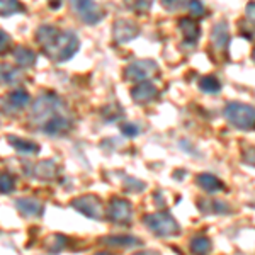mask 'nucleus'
I'll return each mask as SVG.
<instances>
[{
	"label": "nucleus",
	"mask_w": 255,
	"mask_h": 255,
	"mask_svg": "<svg viewBox=\"0 0 255 255\" xmlns=\"http://www.w3.org/2000/svg\"><path fill=\"white\" fill-rule=\"evenodd\" d=\"M157 97H158V89H157V85L151 84V82H141V84H136L131 89V99H133V102H136L139 106L150 104V102H153Z\"/></svg>",
	"instance_id": "obj_11"
},
{
	"label": "nucleus",
	"mask_w": 255,
	"mask_h": 255,
	"mask_svg": "<svg viewBox=\"0 0 255 255\" xmlns=\"http://www.w3.org/2000/svg\"><path fill=\"white\" fill-rule=\"evenodd\" d=\"M146 228H150L157 237L162 238H170V237H179L180 235V225L177 223V220L170 213L167 211H158L151 213L143 218Z\"/></svg>",
	"instance_id": "obj_4"
},
{
	"label": "nucleus",
	"mask_w": 255,
	"mask_h": 255,
	"mask_svg": "<svg viewBox=\"0 0 255 255\" xmlns=\"http://www.w3.org/2000/svg\"><path fill=\"white\" fill-rule=\"evenodd\" d=\"M12 46V39L10 36L7 34L5 31L0 29V55H3V53H7Z\"/></svg>",
	"instance_id": "obj_29"
},
{
	"label": "nucleus",
	"mask_w": 255,
	"mask_h": 255,
	"mask_svg": "<svg viewBox=\"0 0 255 255\" xmlns=\"http://www.w3.org/2000/svg\"><path fill=\"white\" fill-rule=\"evenodd\" d=\"M14 60H15V63L20 65L22 68H31V67H34L38 56H36V53L32 51L31 48L17 46L14 49Z\"/></svg>",
	"instance_id": "obj_20"
},
{
	"label": "nucleus",
	"mask_w": 255,
	"mask_h": 255,
	"mask_svg": "<svg viewBox=\"0 0 255 255\" xmlns=\"http://www.w3.org/2000/svg\"><path fill=\"white\" fill-rule=\"evenodd\" d=\"M27 175L34 177L38 180H55L60 175V165L55 160H41L38 163H29V167L24 168Z\"/></svg>",
	"instance_id": "obj_9"
},
{
	"label": "nucleus",
	"mask_w": 255,
	"mask_h": 255,
	"mask_svg": "<svg viewBox=\"0 0 255 255\" xmlns=\"http://www.w3.org/2000/svg\"><path fill=\"white\" fill-rule=\"evenodd\" d=\"M31 119L49 136H65L73 129V118L55 92H41L31 108Z\"/></svg>",
	"instance_id": "obj_1"
},
{
	"label": "nucleus",
	"mask_w": 255,
	"mask_h": 255,
	"mask_svg": "<svg viewBox=\"0 0 255 255\" xmlns=\"http://www.w3.org/2000/svg\"><path fill=\"white\" fill-rule=\"evenodd\" d=\"M14 204H15V209H17L20 215L26 216V218L41 216L44 211L43 203L38 199H34V197H17Z\"/></svg>",
	"instance_id": "obj_12"
},
{
	"label": "nucleus",
	"mask_w": 255,
	"mask_h": 255,
	"mask_svg": "<svg viewBox=\"0 0 255 255\" xmlns=\"http://www.w3.org/2000/svg\"><path fill=\"white\" fill-rule=\"evenodd\" d=\"M160 73L157 61L153 60H136L129 63L125 68V79L133 84H141V82H150L153 77Z\"/></svg>",
	"instance_id": "obj_5"
},
{
	"label": "nucleus",
	"mask_w": 255,
	"mask_h": 255,
	"mask_svg": "<svg viewBox=\"0 0 255 255\" xmlns=\"http://www.w3.org/2000/svg\"><path fill=\"white\" fill-rule=\"evenodd\" d=\"M118 106H109V108H106L104 111H102V114H104V118H106V121H116V119H119L123 116V111L119 109L114 113V109H116Z\"/></svg>",
	"instance_id": "obj_31"
},
{
	"label": "nucleus",
	"mask_w": 255,
	"mask_h": 255,
	"mask_svg": "<svg viewBox=\"0 0 255 255\" xmlns=\"http://www.w3.org/2000/svg\"><path fill=\"white\" fill-rule=\"evenodd\" d=\"M108 218L114 225L128 226L131 225V218H133V206L129 201L123 199V197H113L109 201L108 208Z\"/></svg>",
	"instance_id": "obj_7"
},
{
	"label": "nucleus",
	"mask_w": 255,
	"mask_h": 255,
	"mask_svg": "<svg viewBox=\"0 0 255 255\" xmlns=\"http://www.w3.org/2000/svg\"><path fill=\"white\" fill-rule=\"evenodd\" d=\"M252 58H254V61H255V46H254V49H252Z\"/></svg>",
	"instance_id": "obj_37"
},
{
	"label": "nucleus",
	"mask_w": 255,
	"mask_h": 255,
	"mask_svg": "<svg viewBox=\"0 0 255 255\" xmlns=\"http://www.w3.org/2000/svg\"><path fill=\"white\" fill-rule=\"evenodd\" d=\"M139 34V27L131 19H118L113 24V39L118 44H125L133 41Z\"/></svg>",
	"instance_id": "obj_10"
},
{
	"label": "nucleus",
	"mask_w": 255,
	"mask_h": 255,
	"mask_svg": "<svg viewBox=\"0 0 255 255\" xmlns=\"http://www.w3.org/2000/svg\"><path fill=\"white\" fill-rule=\"evenodd\" d=\"M204 213H215V215H226L230 213V206L223 201H204L203 206H199Z\"/></svg>",
	"instance_id": "obj_24"
},
{
	"label": "nucleus",
	"mask_w": 255,
	"mask_h": 255,
	"mask_svg": "<svg viewBox=\"0 0 255 255\" xmlns=\"http://www.w3.org/2000/svg\"><path fill=\"white\" fill-rule=\"evenodd\" d=\"M15 189V177L9 172H0V194H10Z\"/></svg>",
	"instance_id": "obj_26"
},
{
	"label": "nucleus",
	"mask_w": 255,
	"mask_h": 255,
	"mask_svg": "<svg viewBox=\"0 0 255 255\" xmlns=\"http://www.w3.org/2000/svg\"><path fill=\"white\" fill-rule=\"evenodd\" d=\"M244 160H245V163L255 167V146L245 148V150H244Z\"/></svg>",
	"instance_id": "obj_32"
},
{
	"label": "nucleus",
	"mask_w": 255,
	"mask_h": 255,
	"mask_svg": "<svg viewBox=\"0 0 255 255\" xmlns=\"http://www.w3.org/2000/svg\"><path fill=\"white\" fill-rule=\"evenodd\" d=\"M199 89H201V92H204V94H218L221 90V82L213 75L203 77V79L199 80Z\"/></svg>",
	"instance_id": "obj_23"
},
{
	"label": "nucleus",
	"mask_w": 255,
	"mask_h": 255,
	"mask_svg": "<svg viewBox=\"0 0 255 255\" xmlns=\"http://www.w3.org/2000/svg\"><path fill=\"white\" fill-rule=\"evenodd\" d=\"M119 128H121V133L128 138H134L139 133V128L136 125H133V123H121Z\"/></svg>",
	"instance_id": "obj_28"
},
{
	"label": "nucleus",
	"mask_w": 255,
	"mask_h": 255,
	"mask_svg": "<svg viewBox=\"0 0 255 255\" xmlns=\"http://www.w3.org/2000/svg\"><path fill=\"white\" fill-rule=\"evenodd\" d=\"M125 189L129 192H141L145 189V182L134 179V177H126L125 179Z\"/></svg>",
	"instance_id": "obj_27"
},
{
	"label": "nucleus",
	"mask_w": 255,
	"mask_h": 255,
	"mask_svg": "<svg viewBox=\"0 0 255 255\" xmlns=\"http://www.w3.org/2000/svg\"><path fill=\"white\" fill-rule=\"evenodd\" d=\"M134 9L136 10H150L151 9V2H139L134 5Z\"/></svg>",
	"instance_id": "obj_34"
},
{
	"label": "nucleus",
	"mask_w": 255,
	"mask_h": 255,
	"mask_svg": "<svg viewBox=\"0 0 255 255\" xmlns=\"http://www.w3.org/2000/svg\"><path fill=\"white\" fill-rule=\"evenodd\" d=\"M70 206L75 209V211L82 213L84 216L90 218V220H102L106 215L104 204H102L101 197L94 194H84L75 197V199H72Z\"/></svg>",
	"instance_id": "obj_6"
},
{
	"label": "nucleus",
	"mask_w": 255,
	"mask_h": 255,
	"mask_svg": "<svg viewBox=\"0 0 255 255\" xmlns=\"http://www.w3.org/2000/svg\"><path fill=\"white\" fill-rule=\"evenodd\" d=\"M225 119L240 131L255 129V108L245 102H228L223 109Z\"/></svg>",
	"instance_id": "obj_3"
},
{
	"label": "nucleus",
	"mask_w": 255,
	"mask_h": 255,
	"mask_svg": "<svg viewBox=\"0 0 255 255\" xmlns=\"http://www.w3.org/2000/svg\"><path fill=\"white\" fill-rule=\"evenodd\" d=\"M101 244L114 249H131V247H141L143 240L131 235H108L101 238Z\"/></svg>",
	"instance_id": "obj_14"
},
{
	"label": "nucleus",
	"mask_w": 255,
	"mask_h": 255,
	"mask_svg": "<svg viewBox=\"0 0 255 255\" xmlns=\"http://www.w3.org/2000/svg\"><path fill=\"white\" fill-rule=\"evenodd\" d=\"M211 43L218 51H226L230 44V27L226 20H220L213 26L211 31Z\"/></svg>",
	"instance_id": "obj_13"
},
{
	"label": "nucleus",
	"mask_w": 255,
	"mask_h": 255,
	"mask_svg": "<svg viewBox=\"0 0 255 255\" xmlns=\"http://www.w3.org/2000/svg\"><path fill=\"white\" fill-rule=\"evenodd\" d=\"M187 9L191 12L192 17H201V15H204V12H206V9H204V5L201 2H189Z\"/></svg>",
	"instance_id": "obj_30"
},
{
	"label": "nucleus",
	"mask_w": 255,
	"mask_h": 255,
	"mask_svg": "<svg viewBox=\"0 0 255 255\" xmlns=\"http://www.w3.org/2000/svg\"><path fill=\"white\" fill-rule=\"evenodd\" d=\"M196 180H197V186L203 189L204 192H208V194H216V192L223 191V187H225L221 179H218V177L213 174H199Z\"/></svg>",
	"instance_id": "obj_19"
},
{
	"label": "nucleus",
	"mask_w": 255,
	"mask_h": 255,
	"mask_svg": "<svg viewBox=\"0 0 255 255\" xmlns=\"http://www.w3.org/2000/svg\"><path fill=\"white\" fill-rule=\"evenodd\" d=\"M72 9L77 12L80 20H84L85 24H99L106 17L104 7L96 2H87V0L85 2H72Z\"/></svg>",
	"instance_id": "obj_8"
},
{
	"label": "nucleus",
	"mask_w": 255,
	"mask_h": 255,
	"mask_svg": "<svg viewBox=\"0 0 255 255\" xmlns=\"http://www.w3.org/2000/svg\"><path fill=\"white\" fill-rule=\"evenodd\" d=\"M189 249H191L192 255H209L213 250V244L208 237H203V235H197L191 240L189 244Z\"/></svg>",
	"instance_id": "obj_21"
},
{
	"label": "nucleus",
	"mask_w": 255,
	"mask_h": 255,
	"mask_svg": "<svg viewBox=\"0 0 255 255\" xmlns=\"http://www.w3.org/2000/svg\"><path fill=\"white\" fill-rule=\"evenodd\" d=\"M247 19L250 20V22L254 24L255 26V2H252V3H249V5H247Z\"/></svg>",
	"instance_id": "obj_33"
},
{
	"label": "nucleus",
	"mask_w": 255,
	"mask_h": 255,
	"mask_svg": "<svg viewBox=\"0 0 255 255\" xmlns=\"http://www.w3.org/2000/svg\"><path fill=\"white\" fill-rule=\"evenodd\" d=\"M29 102H31V96L27 90L15 89L7 94L5 99H3V108H7L10 111H20V109L26 108Z\"/></svg>",
	"instance_id": "obj_15"
},
{
	"label": "nucleus",
	"mask_w": 255,
	"mask_h": 255,
	"mask_svg": "<svg viewBox=\"0 0 255 255\" xmlns=\"http://www.w3.org/2000/svg\"><path fill=\"white\" fill-rule=\"evenodd\" d=\"M19 12H24V5L20 2H15V0H0V15L2 17H9V15L19 14Z\"/></svg>",
	"instance_id": "obj_22"
},
{
	"label": "nucleus",
	"mask_w": 255,
	"mask_h": 255,
	"mask_svg": "<svg viewBox=\"0 0 255 255\" xmlns=\"http://www.w3.org/2000/svg\"><path fill=\"white\" fill-rule=\"evenodd\" d=\"M24 75L10 63H0V85H15L22 82Z\"/></svg>",
	"instance_id": "obj_18"
},
{
	"label": "nucleus",
	"mask_w": 255,
	"mask_h": 255,
	"mask_svg": "<svg viewBox=\"0 0 255 255\" xmlns=\"http://www.w3.org/2000/svg\"><path fill=\"white\" fill-rule=\"evenodd\" d=\"M9 143L12 145V148H14V150L20 155H38L41 151V146L36 141L24 139L20 136H9Z\"/></svg>",
	"instance_id": "obj_17"
},
{
	"label": "nucleus",
	"mask_w": 255,
	"mask_h": 255,
	"mask_svg": "<svg viewBox=\"0 0 255 255\" xmlns=\"http://www.w3.org/2000/svg\"><path fill=\"white\" fill-rule=\"evenodd\" d=\"M179 29L182 32L184 41L191 44H196V41L199 39L201 36V29L197 26V22L192 17H182L179 20Z\"/></svg>",
	"instance_id": "obj_16"
},
{
	"label": "nucleus",
	"mask_w": 255,
	"mask_h": 255,
	"mask_svg": "<svg viewBox=\"0 0 255 255\" xmlns=\"http://www.w3.org/2000/svg\"><path fill=\"white\" fill-rule=\"evenodd\" d=\"M94 255H111L109 252H97V254H94Z\"/></svg>",
	"instance_id": "obj_36"
},
{
	"label": "nucleus",
	"mask_w": 255,
	"mask_h": 255,
	"mask_svg": "<svg viewBox=\"0 0 255 255\" xmlns=\"http://www.w3.org/2000/svg\"><path fill=\"white\" fill-rule=\"evenodd\" d=\"M36 41L49 60L61 63L80 49V39L73 31H63L51 24H43L36 31Z\"/></svg>",
	"instance_id": "obj_2"
},
{
	"label": "nucleus",
	"mask_w": 255,
	"mask_h": 255,
	"mask_svg": "<svg viewBox=\"0 0 255 255\" xmlns=\"http://www.w3.org/2000/svg\"><path fill=\"white\" fill-rule=\"evenodd\" d=\"M44 245H46V250L49 254H60L61 250H65V247H67V238L63 235H51V237H48Z\"/></svg>",
	"instance_id": "obj_25"
},
{
	"label": "nucleus",
	"mask_w": 255,
	"mask_h": 255,
	"mask_svg": "<svg viewBox=\"0 0 255 255\" xmlns=\"http://www.w3.org/2000/svg\"><path fill=\"white\" fill-rule=\"evenodd\" d=\"M133 255H162V254L157 252V250H141V252H136Z\"/></svg>",
	"instance_id": "obj_35"
}]
</instances>
